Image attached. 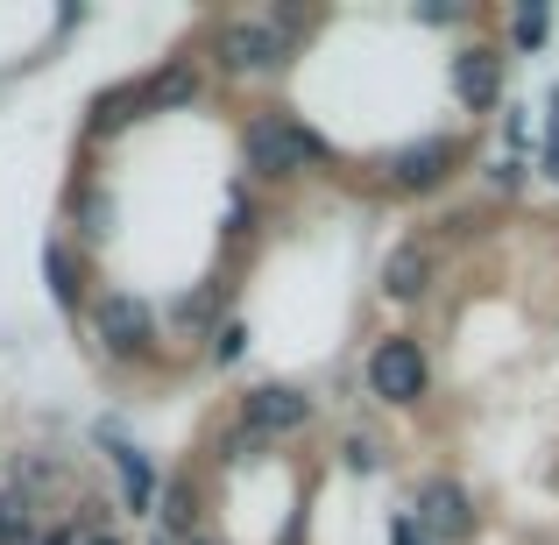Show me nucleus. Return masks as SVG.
<instances>
[{"label": "nucleus", "mask_w": 559, "mask_h": 545, "mask_svg": "<svg viewBox=\"0 0 559 545\" xmlns=\"http://www.w3.org/2000/svg\"><path fill=\"white\" fill-rule=\"evenodd\" d=\"M418 518L432 524L439 538H461L467 532V496L453 489V482H432V489H425V503H418Z\"/></svg>", "instance_id": "obj_9"}, {"label": "nucleus", "mask_w": 559, "mask_h": 545, "mask_svg": "<svg viewBox=\"0 0 559 545\" xmlns=\"http://www.w3.org/2000/svg\"><path fill=\"white\" fill-rule=\"evenodd\" d=\"M241 341H248L241 327H219V333H213V355H219V362H234V355H241Z\"/></svg>", "instance_id": "obj_16"}, {"label": "nucleus", "mask_w": 559, "mask_h": 545, "mask_svg": "<svg viewBox=\"0 0 559 545\" xmlns=\"http://www.w3.org/2000/svg\"><path fill=\"white\" fill-rule=\"evenodd\" d=\"M241 418H248V439L298 433V425L312 418V396H305V390H284V382H262V390L241 396Z\"/></svg>", "instance_id": "obj_3"}, {"label": "nucleus", "mask_w": 559, "mask_h": 545, "mask_svg": "<svg viewBox=\"0 0 559 545\" xmlns=\"http://www.w3.org/2000/svg\"><path fill=\"white\" fill-rule=\"evenodd\" d=\"M164 524H170V532H191V489H185V482L164 489Z\"/></svg>", "instance_id": "obj_14"}, {"label": "nucleus", "mask_w": 559, "mask_h": 545, "mask_svg": "<svg viewBox=\"0 0 559 545\" xmlns=\"http://www.w3.org/2000/svg\"><path fill=\"white\" fill-rule=\"evenodd\" d=\"M284 57V36L270 22H227L219 28V64L227 71H270Z\"/></svg>", "instance_id": "obj_5"}, {"label": "nucleus", "mask_w": 559, "mask_h": 545, "mask_svg": "<svg viewBox=\"0 0 559 545\" xmlns=\"http://www.w3.org/2000/svg\"><path fill=\"white\" fill-rule=\"evenodd\" d=\"M191 545H213V538H191Z\"/></svg>", "instance_id": "obj_19"}, {"label": "nucleus", "mask_w": 559, "mask_h": 545, "mask_svg": "<svg viewBox=\"0 0 559 545\" xmlns=\"http://www.w3.org/2000/svg\"><path fill=\"white\" fill-rule=\"evenodd\" d=\"M43 276H50V291H57V298H79V262H71L64 256V248H43Z\"/></svg>", "instance_id": "obj_11"}, {"label": "nucleus", "mask_w": 559, "mask_h": 545, "mask_svg": "<svg viewBox=\"0 0 559 545\" xmlns=\"http://www.w3.org/2000/svg\"><path fill=\"white\" fill-rule=\"evenodd\" d=\"M447 164H453V142H418V150H404L390 164V178L404 191H432L439 178H447Z\"/></svg>", "instance_id": "obj_7"}, {"label": "nucleus", "mask_w": 559, "mask_h": 545, "mask_svg": "<svg viewBox=\"0 0 559 545\" xmlns=\"http://www.w3.org/2000/svg\"><path fill=\"white\" fill-rule=\"evenodd\" d=\"M93 545H121V538H93Z\"/></svg>", "instance_id": "obj_18"}, {"label": "nucleus", "mask_w": 559, "mask_h": 545, "mask_svg": "<svg viewBox=\"0 0 559 545\" xmlns=\"http://www.w3.org/2000/svg\"><path fill=\"white\" fill-rule=\"evenodd\" d=\"M518 43H524V50H538V43H546V8H524L518 14Z\"/></svg>", "instance_id": "obj_15"}, {"label": "nucleus", "mask_w": 559, "mask_h": 545, "mask_svg": "<svg viewBox=\"0 0 559 545\" xmlns=\"http://www.w3.org/2000/svg\"><path fill=\"white\" fill-rule=\"evenodd\" d=\"M114 461H121V475H128V503H150V489H156L150 453H142V447H128V439H114Z\"/></svg>", "instance_id": "obj_10"}, {"label": "nucleus", "mask_w": 559, "mask_h": 545, "mask_svg": "<svg viewBox=\"0 0 559 545\" xmlns=\"http://www.w3.org/2000/svg\"><path fill=\"white\" fill-rule=\"evenodd\" d=\"M369 390L382 396V404H418V396H425V355H418V341L390 333V341L369 355Z\"/></svg>", "instance_id": "obj_2"}, {"label": "nucleus", "mask_w": 559, "mask_h": 545, "mask_svg": "<svg viewBox=\"0 0 559 545\" xmlns=\"http://www.w3.org/2000/svg\"><path fill=\"white\" fill-rule=\"evenodd\" d=\"M142 99H150V107H185V99H191V71H170V79H156Z\"/></svg>", "instance_id": "obj_13"}, {"label": "nucleus", "mask_w": 559, "mask_h": 545, "mask_svg": "<svg viewBox=\"0 0 559 545\" xmlns=\"http://www.w3.org/2000/svg\"><path fill=\"white\" fill-rule=\"evenodd\" d=\"M43 545H71V532H50V538H43Z\"/></svg>", "instance_id": "obj_17"}, {"label": "nucleus", "mask_w": 559, "mask_h": 545, "mask_svg": "<svg viewBox=\"0 0 559 545\" xmlns=\"http://www.w3.org/2000/svg\"><path fill=\"white\" fill-rule=\"evenodd\" d=\"M326 164V142L298 121H255L248 128V170L255 178H298V170Z\"/></svg>", "instance_id": "obj_1"}, {"label": "nucleus", "mask_w": 559, "mask_h": 545, "mask_svg": "<svg viewBox=\"0 0 559 545\" xmlns=\"http://www.w3.org/2000/svg\"><path fill=\"white\" fill-rule=\"evenodd\" d=\"M93 333L114 347V355H142V347L156 341V319H150L142 298H121V291H114V298L93 305Z\"/></svg>", "instance_id": "obj_4"}, {"label": "nucleus", "mask_w": 559, "mask_h": 545, "mask_svg": "<svg viewBox=\"0 0 559 545\" xmlns=\"http://www.w3.org/2000/svg\"><path fill=\"white\" fill-rule=\"evenodd\" d=\"M453 93L467 99V107H496V99H503V57L496 50H461L453 57Z\"/></svg>", "instance_id": "obj_6"}, {"label": "nucleus", "mask_w": 559, "mask_h": 545, "mask_svg": "<svg viewBox=\"0 0 559 545\" xmlns=\"http://www.w3.org/2000/svg\"><path fill=\"white\" fill-rule=\"evenodd\" d=\"M0 545H28V496H0Z\"/></svg>", "instance_id": "obj_12"}, {"label": "nucleus", "mask_w": 559, "mask_h": 545, "mask_svg": "<svg viewBox=\"0 0 559 545\" xmlns=\"http://www.w3.org/2000/svg\"><path fill=\"white\" fill-rule=\"evenodd\" d=\"M425 284H432V248H418V241L390 248V262H382V291H390V298H418Z\"/></svg>", "instance_id": "obj_8"}]
</instances>
